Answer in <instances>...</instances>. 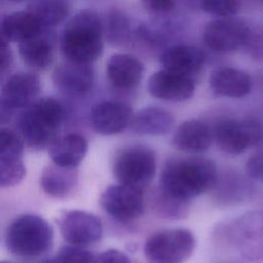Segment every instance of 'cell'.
Returning a JSON list of instances; mask_svg holds the SVG:
<instances>
[{
  "mask_svg": "<svg viewBox=\"0 0 263 263\" xmlns=\"http://www.w3.org/2000/svg\"><path fill=\"white\" fill-rule=\"evenodd\" d=\"M218 181L216 163L202 156H177L161 168L159 188L172 196L190 202L213 189Z\"/></svg>",
  "mask_w": 263,
  "mask_h": 263,
  "instance_id": "obj_1",
  "label": "cell"
},
{
  "mask_svg": "<svg viewBox=\"0 0 263 263\" xmlns=\"http://www.w3.org/2000/svg\"><path fill=\"white\" fill-rule=\"evenodd\" d=\"M103 21L92 9H81L66 24L61 35V50L66 61L92 64L104 47Z\"/></svg>",
  "mask_w": 263,
  "mask_h": 263,
  "instance_id": "obj_2",
  "label": "cell"
},
{
  "mask_svg": "<svg viewBox=\"0 0 263 263\" xmlns=\"http://www.w3.org/2000/svg\"><path fill=\"white\" fill-rule=\"evenodd\" d=\"M66 117L64 105L54 98H41L26 108L18 117L17 126L24 143L31 149L49 148Z\"/></svg>",
  "mask_w": 263,
  "mask_h": 263,
  "instance_id": "obj_3",
  "label": "cell"
},
{
  "mask_svg": "<svg viewBox=\"0 0 263 263\" xmlns=\"http://www.w3.org/2000/svg\"><path fill=\"white\" fill-rule=\"evenodd\" d=\"M53 241L50 224L35 214L16 217L8 226L5 235L7 249L20 257H37L47 252Z\"/></svg>",
  "mask_w": 263,
  "mask_h": 263,
  "instance_id": "obj_4",
  "label": "cell"
},
{
  "mask_svg": "<svg viewBox=\"0 0 263 263\" xmlns=\"http://www.w3.org/2000/svg\"><path fill=\"white\" fill-rule=\"evenodd\" d=\"M112 171L118 184L143 191L151 184L155 177V153L144 145L123 148L116 154Z\"/></svg>",
  "mask_w": 263,
  "mask_h": 263,
  "instance_id": "obj_5",
  "label": "cell"
},
{
  "mask_svg": "<svg viewBox=\"0 0 263 263\" xmlns=\"http://www.w3.org/2000/svg\"><path fill=\"white\" fill-rule=\"evenodd\" d=\"M195 237L186 228L163 229L152 233L145 241L147 263H184L194 252Z\"/></svg>",
  "mask_w": 263,
  "mask_h": 263,
  "instance_id": "obj_6",
  "label": "cell"
},
{
  "mask_svg": "<svg viewBox=\"0 0 263 263\" xmlns=\"http://www.w3.org/2000/svg\"><path fill=\"white\" fill-rule=\"evenodd\" d=\"M213 138L225 154L236 156L248 149L263 150V122L255 118L223 119L217 123Z\"/></svg>",
  "mask_w": 263,
  "mask_h": 263,
  "instance_id": "obj_7",
  "label": "cell"
},
{
  "mask_svg": "<svg viewBox=\"0 0 263 263\" xmlns=\"http://www.w3.org/2000/svg\"><path fill=\"white\" fill-rule=\"evenodd\" d=\"M100 203L110 217L120 223L137 220L145 210L143 191L122 184L108 186L101 195Z\"/></svg>",
  "mask_w": 263,
  "mask_h": 263,
  "instance_id": "obj_8",
  "label": "cell"
},
{
  "mask_svg": "<svg viewBox=\"0 0 263 263\" xmlns=\"http://www.w3.org/2000/svg\"><path fill=\"white\" fill-rule=\"evenodd\" d=\"M250 30L247 23L235 16L215 18L205 25L202 39L212 50L229 52L245 46Z\"/></svg>",
  "mask_w": 263,
  "mask_h": 263,
  "instance_id": "obj_9",
  "label": "cell"
},
{
  "mask_svg": "<svg viewBox=\"0 0 263 263\" xmlns=\"http://www.w3.org/2000/svg\"><path fill=\"white\" fill-rule=\"evenodd\" d=\"M229 235L245 258L263 260V211L249 212L235 219L230 225Z\"/></svg>",
  "mask_w": 263,
  "mask_h": 263,
  "instance_id": "obj_10",
  "label": "cell"
},
{
  "mask_svg": "<svg viewBox=\"0 0 263 263\" xmlns=\"http://www.w3.org/2000/svg\"><path fill=\"white\" fill-rule=\"evenodd\" d=\"M59 225L64 239L71 246L83 248L97 242L103 235L101 220L85 211L65 212L59 219Z\"/></svg>",
  "mask_w": 263,
  "mask_h": 263,
  "instance_id": "obj_11",
  "label": "cell"
},
{
  "mask_svg": "<svg viewBox=\"0 0 263 263\" xmlns=\"http://www.w3.org/2000/svg\"><path fill=\"white\" fill-rule=\"evenodd\" d=\"M149 93L166 102H184L189 100L195 90L192 78L161 69L154 72L148 80Z\"/></svg>",
  "mask_w": 263,
  "mask_h": 263,
  "instance_id": "obj_12",
  "label": "cell"
},
{
  "mask_svg": "<svg viewBox=\"0 0 263 263\" xmlns=\"http://www.w3.org/2000/svg\"><path fill=\"white\" fill-rule=\"evenodd\" d=\"M133 114L132 108L125 103L104 101L98 103L91 109L90 123L100 135H117L129 125Z\"/></svg>",
  "mask_w": 263,
  "mask_h": 263,
  "instance_id": "obj_13",
  "label": "cell"
},
{
  "mask_svg": "<svg viewBox=\"0 0 263 263\" xmlns=\"http://www.w3.org/2000/svg\"><path fill=\"white\" fill-rule=\"evenodd\" d=\"M54 85L70 95L88 92L95 83V71L91 64L65 61L58 65L52 73Z\"/></svg>",
  "mask_w": 263,
  "mask_h": 263,
  "instance_id": "obj_14",
  "label": "cell"
},
{
  "mask_svg": "<svg viewBox=\"0 0 263 263\" xmlns=\"http://www.w3.org/2000/svg\"><path fill=\"white\" fill-rule=\"evenodd\" d=\"M41 89L39 77L32 72L11 75L3 84L1 99L12 109H26L36 102Z\"/></svg>",
  "mask_w": 263,
  "mask_h": 263,
  "instance_id": "obj_15",
  "label": "cell"
},
{
  "mask_svg": "<svg viewBox=\"0 0 263 263\" xmlns=\"http://www.w3.org/2000/svg\"><path fill=\"white\" fill-rule=\"evenodd\" d=\"M204 52L193 45L180 44L165 48L159 62L162 69L189 78L201 71L205 64Z\"/></svg>",
  "mask_w": 263,
  "mask_h": 263,
  "instance_id": "obj_16",
  "label": "cell"
},
{
  "mask_svg": "<svg viewBox=\"0 0 263 263\" xmlns=\"http://www.w3.org/2000/svg\"><path fill=\"white\" fill-rule=\"evenodd\" d=\"M143 63L130 53H114L106 65L109 82L118 89H133L137 87L143 77Z\"/></svg>",
  "mask_w": 263,
  "mask_h": 263,
  "instance_id": "obj_17",
  "label": "cell"
},
{
  "mask_svg": "<svg viewBox=\"0 0 263 263\" xmlns=\"http://www.w3.org/2000/svg\"><path fill=\"white\" fill-rule=\"evenodd\" d=\"M55 38L52 30H44L37 36L18 43L23 62L38 71L48 69L54 59Z\"/></svg>",
  "mask_w": 263,
  "mask_h": 263,
  "instance_id": "obj_18",
  "label": "cell"
},
{
  "mask_svg": "<svg viewBox=\"0 0 263 263\" xmlns=\"http://www.w3.org/2000/svg\"><path fill=\"white\" fill-rule=\"evenodd\" d=\"M212 140L213 134L206 123L199 119H188L177 127L172 143L180 151L202 153L210 148Z\"/></svg>",
  "mask_w": 263,
  "mask_h": 263,
  "instance_id": "obj_19",
  "label": "cell"
},
{
  "mask_svg": "<svg viewBox=\"0 0 263 263\" xmlns=\"http://www.w3.org/2000/svg\"><path fill=\"white\" fill-rule=\"evenodd\" d=\"M212 90L221 97L243 98L252 90V78L243 70L223 67L215 70L209 79Z\"/></svg>",
  "mask_w": 263,
  "mask_h": 263,
  "instance_id": "obj_20",
  "label": "cell"
},
{
  "mask_svg": "<svg viewBox=\"0 0 263 263\" xmlns=\"http://www.w3.org/2000/svg\"><path fill=\"white\" fill-rule=\"evenodd\" d=\"M87 147V141L83 136L71 133L58 137L49 146L48 151L52 163L76 168L85 157Z\"/></svg>",
  "mask_w": 263,
  "mask_h": 263,
  "instance_id": "obj_21",
  "label": "cell"
},
{
  "mask_svg": "<svg viewBox=\"0 0 263 263\" xmlns=\"http://www.w3.org/2000/svg\"><path fill=\"white\" fill-rule=\"evenodd\" d=\"M174 124V116L167 110L146 107L133 114L129 126L139 135L163 136L173 129Z\"/></svg>",
  "mask_w": 263,
  "mask_h": 263,
  "instance_id": "obj_22",
  "label": "cell"
},
{
  "mask_svg": "<svg viewBox=\"0 0 263 263\" xmlns=\"http://www.w3.org/2000/svg\"><path fill=\"white\" fill-rule=\"evenodd\" d=\"M78 174L76 168L59 166L54 163L44 167L40 178L42 190L55 198L68 197L76 188Z\"/></svg>",
  "mask_w": 263,
  "mask_h": 263,
  "instance_id": "obj_23",
  "label": "cell"
},
{
  "mask_svg": "<svg viewBox=\"0 0 263 263\" xmlns=\"http://www.w3.org/2000/svg\"><path fill=\"white\" fill-rule=\"evenodd\" d=\"M44 29L38 20L28 10L14 11L4 15L3 18V33L6 40L21 43L31 39Z\"/></svg>",
  "mask_w": 263,
  "mask_h": 263,
  "instance_id": "obj_24",
  "label": "cell"
},
{
  "mask_svg": "<svg viewBox=\"0 0 263 263\" xmlns=\"http://www.w3.org/2000/svg\"><path fill=\"white\" fill-rule=\"evenodd\" d=\"M70 8L67 1L41 0L29 2L26 10L31 12L44 29L52 30L67 18Z\"/></svg>",
  "mask_w": 263,
  "mask_h": 263,
  "instance_id": "obj_25",
  "label": "cell"
},
{
  "mask_svg": "<svg viewBox=\"0 0 263 263\" xmlns=\"http://www.w3.org/2000/svg\"><path fill=\"white\" fill-rule=\"evenodd\" d=\"M103 21V35L109 43L121 46L132 37V23L128 15L120 9H110Z\"/></svg>",
  "mask_w": 263,
  "mask_h": 263,
  "instance_id": "obj_26",
  "label": "cell"
},
{
  "mask_svg": "<svg viewBox=\"0 0 263 263\" xmlns=\"http://www.w3.org/2000/svg\"><path fill=\"white\" fill-rule=\"evenodd\" d=\"M189 204L190 202L178 199L159 187L152 195L151 206L155 215L163 219L178 220L187 217L189 214Z\"/></svg>",
  "mask_w": 263,
  "mask_h": 263,
  "instance_id": "obj_27",
  "label": "cell"
},
{
  "mask_svg": "<svg viewBox=\"0 0 263 263\" xmlns=\"http://www.w3.org/2000/svg\"><path fill=\"white\" fill-rule=\"evenodd\" d=\"M24 153V141L20 134L0 126V160L20 161Z\"/></svg>",
  "mask_w": 263,
  "mask_h": 263,
  "instance_id": "obj_28",
  "label": "cell"
},
{
  "mask_svg": "<svg viewBox=\"0 0 263 263\" xmlns=\"http://www.w3.org/2000/svg\"><path fill=\"white\" fill-rule=\"evenodd\" d=\"M26 175V167L22 160H0V188L15 186L22 182Z\"/></svg>",
  "mask_w": 263,
  "mask_h": 263,
  "instance_id": "obj_29",
  "label": "cell"
},
{
  "mask_svg": "<svg viewBox=\"0 0 263 263\" xmlns=\"http://www.w3.org/2000/svg\"><path fill=\"white\" fill-rule=\"evenodd\" d=\"M201 9L217 18L232 17L240 9V3L235 0H206L200 3Z\"/></svg>",
  "mask_w": 263,
  "mask_h": 263,
  "instance_id": "obj_30",
  "label": "cell"
},
{
  "mask_svg": "<svg viewBox=\"0 0 263 263\" xmlns=\"http://www.w3.org/2000/svg\"><path fill=\"white\" fill-rule=\"evenodd\" d=\"M95 255L81 248L76 246H63L54 259L58 263H96Z\"/></svg>",
  "mask_w": 263,
  "mask_h": 263,
  "instance_id": "obj_31",
  "label": "cell"
},
{
  "mask_svg": "<svg viewBox=\"0 0 263 263\" xmlns=\"http://www.w3.org/2000/svg\"><path fill=\"white\" fill-rule=\"evenodd\" d=\"M243 47L252 59L263 61V26L250 30L248 40Z\"/></svg>",
  "mask_w": 263,
  "mask_h": 263,
  "instance_id": "obj_32",
  "label": "cell"
},
{
  "mask_svg": "<svg viewBox=\"0 0 263 263\" xmlns=\"http://www.w3.org/2000/svg\"><path fill=\"white\" fill-rule=\"evenodd\" d=\"M248 176L260 183H263V150L253 154L246 163Z\"/></svg>",
  "mask_w": 263,
  "mask_h": 263,
  "instance_id": "obj_33",
  "label": "cell"
},
{
  "mask_svg": "<svg viewBox=\"0 0 263 263\" xmlns=\"http://www.w3.org/2000/svg\"><path fill=\"white\" fill-rule=\"evenodd\" d=\"M142 6L151 13L164 14L174 10L176 3L171 0H146L142 1Z\"/></svg>",
  "mask_w": 263,
  "mask_h": 263,
  "instance_id": "obj_34",
  "label": "cell"
},
{
  "mask_svg": "<svg viewBox=\"0 0 263 263\" xmlns=\"http://www.w3.org/2000/svg\"><path fill=\"white\" fill-rule=\"evenodd\" d=\"M12 62L13 57L9 42L4 38H0V80L10 70Z\"/></svg>",
  "mask_w": 263,
  "mask_h": 263,
  "instance_id": "obj_35",
  "label": "cell"
},
{
  "mask_svg": "<svg viewBox=\"0 0 263 263\" xmlns=\"http://www.w3.org/2000/svg\"><path fill=\"white\" fill-rule=\"evenodd\" d=\"M96 263H132L129 257L117 249H109L96 258Z\"/></svg>",
  "mask_w": 263,
  "mask_h": 263,
  "instance_id": "obj_36",
  "label": "cell"
},
{
  "mask_svg": "<svg viewBox=\"0 0 263 263\" xmlns=\"http://www.w3.org/2000/svg\"><path fill=\"white\" fill-rule=\"evenodd\" d=\"M12 114L13 110L0 98V125L10 121Z\"/></svg>",
  "mask_w": 263,
  "mask_h": 263,
  "instance_id": "obj_37",
  "label": "cell"
},
{
  "mask_svg": "<svg viewBox=\"0 0 263 263\" xmlns=\"http://www.w3.org/2000/svg\"><path fill=\"white\" fill-rule=\"evenodd\" d=\"M3 18H4V15L0 14V38H5L4 36V33H3Z\"/></svg>",
  "mask_w": 263,
  "mask_h": 263,
  "instance_id": "obj_38",
  "label": "cell"
},
{
  "mask_svg": "<svg viewBox=\"0 0 263 263\" xmlns=\"http://www.w3.org/2000/svg\"><path fill=\"white\" fill-rule=\"evenodd\" d=\"M42 263H58V262H57V260H55L54 258H52V259L47 260V261H44V262H42Z\"/></svg>",
  "mask_w": 263,
  "mask_h": 263,
  "instance_id": "obj_39",
  "label": "cell"
},
{
  "mask_svg": "<svg viewBox=\"0 0 263 263\" xmlns=\"http://www.w3.org/2000/svg\"><path fill=\"white\" fill-rule=\"evenodd\" d=\"M0 263H12V262H9V261H0Z\"/></svg>",
  "mask_w": 263,
  "mask_h": 263,
  "instance_id": "obj_40",
  "label": "cell"
},
{
  "mask_svg": "<svg viewBox=\"0 0 263 263\" xmlns=\"http://www.w3.org/2000/svg\"><path fill=\"white\" fill-rule=\"evenodd\" d=\"M0 4H1V3H0Z\"/></svg>",
  "mask_w": 263,
  "mask_h": 263,
  "instance_id": "obj_41",
  "label": "cell"
}]
</instances>
